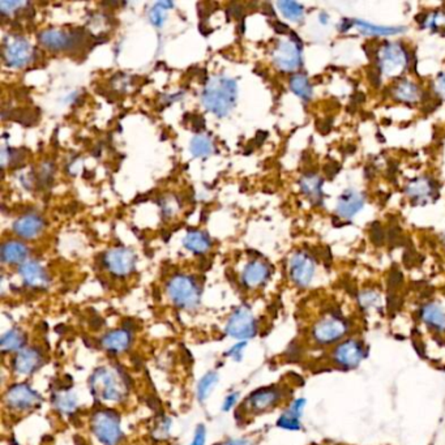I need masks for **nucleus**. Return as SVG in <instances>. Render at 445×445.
<instances>
[{
  "mask_svg": "<svg viewBox=\"0 0 445 445\" xmlns=\"http://www.w3.org/2000/svg\"><path fill=\"white\" fill-rule=\"evenodd\" d=\"M201 98L208 111L224 118L233 111L237 104V83L234 78L224 75L212 77L204 88Z\"/></svg>",
  "mask_w": 445,
  "mask_h": 445,
  "instance_id": "1",
  "label": "nucleus"
},
{
  "mask_svg": "<svg viewBox=\"0 0 445 445\" xmlns=\"http://www.w3.org/2000/svg\"><path fill=\"white\" fill-rule=\"evenodd\" d=\"M350 331V322L341 313H327L313 324L311 338L319 346H331L345 340Z\"/></svg>",
  "mask_w": 445,
  "mask_h": 445,
  "instance_id": "2",
  "label": "nucleus"
},
{
  "mask_svg": "<svg viewBox=\"0 0 445 445\" xmlns=\"http://www.w3.org/2000/svg\"><path fill=\"white\" fill-rule=\"evenodd\" d=\"M90 388L95 396L104 401H122L127 393L123 376L104 367L95 369L90 379Z\"/></svg>",
  "mask_w": 445,
  "mask_h": 445,
  "instance_id": "3",
  "label": "nucleus"
},
{
  "mask_svg": "<svg viewBox=\"0 0 445 445\" xmlns=\"http://www.w3.org/2000/svg\"><path fill=\"white\" fill-rule=\"evenodd\" d=\"M367 357V346L360 338L349 337L345 338L337 345H334L331 350V363L343 369V371H351V369H358L362 362Z\"/></svg>",
  "mask_w": 445,
  "mask_h": 445,
  "instance_id": "4",
  "label": "nucleus"
},
{
  "mask_svg": "<svg viewBox=\"0 0 445 445\" xmlns=\"http://www.w3.org/2000/svg\"><path fill=\"white\" fill-rule=\"evenodd\" d=\"M171 301L178 307L192 310L200 302V287L190 275H174L167 285Z\"/></svg>",
  "mask_w": 445,
  "mask_h": 445,
  "instance_id": "5",
  "label": "nucleus"
},
{
  "mask_svg": "<svg viewBox=\"0 0 445 445\" xmlns=\"http://www.w3.org/2000/svg\"><path fill=\"white\" fill-rule=\"evenodd\" d=\"M92 428L104 445H118L122 439L119 416L111 410H100L92 419Z\"/></svg>",
  "mask_w": 445,
  "mask_h": 445,
  "instance_id": "6",
  "label": "nucleus"
},
{
  "mask_svg": "<svg viewBox=\"0 0 445 445\" xmlns=\"http://www.w3.org/2000/svg\"><path fill=\"white\" fill-rule=\"evenodd\" d=\"M39 42L54 51H68L84 42V32L67 33L60 29H48L39 36Z\"/></svg>",
  "mask_w": 445,
  "mask_h": 445,
  "instance_id": "7",
  "label": "nucleus"
},
{
  "mask_svg": "<svg viewBox=\"0 0 445 445\" xmlns=\"http://www.w3.org/2000/svg\"><path fill=\"white\" fill-rule=\"evenodd\" d=\"M33 48L28 41L19 36H10L3 43V59L7 66L21 68L29 64L33 55Z\"/></svg>",
  "mask_w": 445,
  "mask_h": 445,
  "instance_id": "8",
  "label": "nucleus"
},
{
  "mask_svg": "<svg viewBox=\"0 0 445 445\" xmlns=\"http://www.w3.org/2000/svg\"><path fill=\"white\" fill-rule=\"evenodd\" d=\"M256 331L257 324L255 317L247 307H239L230 316L226 325V333L230 337L238 340H248L255 337Z\"/></svg>",
  "mask_w": 445,
  "mask_h": 445,
  "instance_id": "9",
  "label": "nucleus"
},
{
  "mask_svg": "<svg viewBox=\"0 0 445 445\" xmlns=\"http://www.w3.org/2000/svg\"><path fill=\"white\" fill-rule=\"evenodd\" d=\"M104 264L116 277L131 275L136 266V256L130 248L116 247L106 252Z\"/></svg>",
  "mask_w": 445,
  "mask_h": 445,
  "instance_id": "10",
  "label": "nucleus"
},
{
  "mask_svg": "<svg viewBox=\"0 0 445 445\" xmlns=\"http://www.w3.org/2000/svg\"><path fill=\"white\" fill-rule=\"evenodd\" d=\"M275 66L282 71H295L301 66V43L298 41H280L273 51Z\"/></svg>",
  "mask_w": 445,
  "mask_h": 445,
  "instance_id": "11",
  "label": "nucleus"
},
{
  "mask_svg": "<svg viewBox=\"0 0 445 445\" xmlns=\"http://www.w3.org/2000/svg\"><path fill=\"white\" fill-rule=\"evenodd\" d=\"M289 272L294 284L299 287H307L313 282L315 275V263L313 257L304 252H296L290 259Z\"/></svg>",
  "mask_w": 445,
  "mask_h": 445,
  "instance_id": "12",
  "label": "nucleus"
},
{
  "mask_svg": "<svg viewBox=\"0 0 445 445\" xmlns=\"http://www.w3.org/2000/svg\"><path fill=\"white\" fill-rule=\"evenodd\" d=\"M6 404L16 410L32 409L41 402V396L27 384H16L6 393Z\"/></svg>",
  "mask_w": 445,
  "mask_h": 445,
  "instance_id": "13",
  "label": "nucleus"
},
{
  "mask_svg": "<svg viewBox=\"0 0 445 445\" xmlns=\"http://www.w3.org/2000/svg\"><path fill=\"white\" fill-rule=\"evenodd\" d=\"M407 57L405 51L398 45H385L381 51V71L387 75H398L405 66Z\"/></svg>",
  "mask_w": 445,
  "mask_h": 445,
  "instance_id": "14",
  "label": "nucleus"
},
{
  "mask_svg": "<svg viewBox=\"0 0 445 445\" xmlns=\"http://www.w3.org/2000/svg\"><path fill=\"white\" fill-rule=\"evenodd\" d=\"M282 390L278 388H263L254 392L249 398L248 404L254 413H264L266 410L275 407L282 399Z\"/></svg>",
  "mask_w": 445,
  "mask_h": 445,
  "instance_id": "15",
  "label": "nucleus"
},
{
  "mask_svg": "<svg viewBox=\"0 0 445 445\" xmlns=\"http://www.w3.org/2000/svg\"><path fill=\"white\" fill-rule=\"evenodd\" d=\"M420 320L427 329L437 334L445 333V310L441 304L428 302L420 308Z\"/></svg>",
  "mask_w": 445,
  "mask_h": 445,
  "instance_id": "16",
  "label": "nucleus"
},
{
  "mask_svg": "<svg viewBox=\"0 0 445 445\" xmlns=\"http://www.w3.org/2000/svg\"><path fill=\"white\" fill-rule=\"evenodd\" d=\"M20 275L25 285L33 289H46L48 286V275L42 266L34 261H25L20 266Z\"/></svg>",
  "mask_w": 445,
  "mask_h": 445,
  "instance_id": "17",
  "label": "nucleus"
},
{
  "mask_svg": "<svg viewBox=\"0 0 445 445\" xmlns=\"http://www.w3.org/2000/svg\"><path fill=\"white\" fill-rule=\"evenodd\" d=\"M307 405V401L304 398H298L290 404L289 409L285 411L277 420V426L289 430V431H299L302 428L301 419L303 416L304 407Z\"/></svg>",
  "mask_w": 445,
  "mask_h": 445,
  "instance_id": "18",
  "label": "nucleus"
},
{
  "mask_svg": "<svg viewBox=\"0 0 445 445\" xmlns=\"http://www.w3.org/2000/svg\"><path fill=\"white\" fill-rule=\"evenodd\" d=\"M269 275H271V266L263 261H252L247 264L245 268L242 281L248 289H255L266 284Z\"/></svg>",
  "mask_w": 445,
  "mask_h": 445,
  "instance_id": "19",
  "label": "nucleus"
},
{
  "mask_svg": "<svg viewBox=\"0 0 445 445\" xmlns=\"http://www.w3.org/2000/svg\"><path fill=\"white\" fill-rule=\"evenodd\" d=\"M43 228H45L43 218L39 217L37 214H25L15 222L13 231L24 239H33V238L39 237Z\"/></svg>",
  "mask_w": 445,
  "mask_h": 445,
  "instance_id": "20",
  "label": "nucleus"
},
{
  "mask_svg": "<svg viewBox=\"0 0 445 445\" xmlns=\"http://www.w3.org/2000/svg\"><path fill=\"white\" fill-rule=\"evenodd\" d=\"M42 363V355L36 349H22L13 360V369L19 375H30L39 369Z\"/></svg>",
  "mask_w": 445,
  "mask_h": 445,
  "instance_id": "21",
  "label": "nucleus"
},
{
  "mask_svg": "<svg viewBox=\"0 0 445 445\" xmlns=\"http://www.w3.org/2000/svg\"><path fill=\"white\" fill-rule=\"evenodd\" d=\"M363 196L355 191H346L341 195L337 205L338 214L343 218L354 217L363 208Z\"/></svg>",
  "mask_w": 445,
  "mask_h": 445,
  "instance_id": "22",
  "label": "nucleus"
},
{
  "mask_svg": "<svg viewBox=\"0 0 445 445\" xmlns=\"http://www.w3.org/2000/svg\"><path fill=\"white\" fill-rule=\"evenodd\" d=\"M0 254H1L3 263L6 264H19V263L24 264L25 263L24 260L27 259L29 254L28 247L21 242L10 240L3 243Z\"/></svg>",
  "mask_w": 445,
  "mask_h": 445,
  "instance_id": "23",
  "label": "nucleus"
},
{
  "mask_svg": "<svg viewBox=\"0 0 445 445\" xmlns=\"http://www.w3.org/2000/svg\"><path fill=\"white\" fill-rule=\"evenodd\" d=\"M131 341H132V337L128 331H109L102 338V346L107 351L122 352L130 348Z\"/></svg>",
  "mask_w": 445,
  "mask_h": 445,
  "instance_id": "24",
  "label": "nucleus"
},
{
  "mask_svg": "<svg viewBox=\"0 0 445 445\" xmlns=\"http://www.w3.org/2000/svg\"><path fill=\"white\" fill-rule=\"evenodd\" d=\"M183 245L193 254H205L212 246V242L208 234H205L204 231L190 230L187 231L186 237L183 238Z\"/></svg>",
  "mask_w": 445,
  "mask_h": 445,
  "instance_id": "25",
  "label": "nucleus"
},
{
  "mask_svg": "<svg viewBox=\"0 0 445 445\" xmlns=\"http://www.w3.org/2000/svg\"><path fill=\"white\" fill-rule=\"evenodd\" d=\"M191 153L198 158H207L214 153V144L205 135H196L191 142Z\"/></svg>",
  "mask_w": 445,
  "mask_h": 445,
  "instance_id": "26",
  "label": "nucleus"
},
{
  "mask_svg": "<svg viewBox=\"0 0 445 445\" xmlns=\"http://www.w3.org/2000/svg\"><path fill=\"white\" fill-rule=\"evenodd\" d=\"M322 184V179L315 174H308L301 179V189L311 200H320Z\"/></svg>",
  "mask_w": 445,
  "mask_h": 445,
  "instance_id": "27",
  "label": "nucleus"
},
{
  "mask_svg": "<svg viewBox=\"0 0 445 445\" xmlns=\"http://www.w3.org/2000/svg\"><path fill=\"white\" fill-rule=\"evenodd\" d=\"M24 334L22 331H18V329H12L7 333H4L0 338V348L4 352H8V351L19 350L20 348L24 345Z\"/></svg>",
  "mask_w": 445,
  "mask_h": 445,
  "instance_id": "28",
  "label": "nucleus"
},
{
  "mask_svg": "<svg viewBox=\"0 0 445 445\" xmlns=\"http://www.w3.org/2000/svg\"><path fill=\"white\" fill-rule=\"evenodd\" d=\"M290 88L295 95L303 100H310L313 97V88L308 81V78L302 75V74H296L290 78Z\"/></svg>",
  "mask_w": 445,
  "mask_h": 445,
  "instance_id": "29",
  "label": "nucleus"
},
{
  "mask_svg": "<svg viewBox=\"0 0 445 445\" xmlns=\"http://www.w3.org/2000/svg\"><path fill=\"white\" fill-rule=\"evenodd\" d=\"M360 306L364 311L379 310L381 306V295L375 290H364L360 294Z\"/></svg>",
  "mask_w": 445,
  "mask_h": 445,
  "instance_id": "30",
  "label": "nucleus"
},
{
  "mask_svg": "<svg viewBox=\"0 0 445 445\" xmlns=\"http://www.w3.org/2000/svg\"><path fill=\"white\" fill-rule=\"evenodd\" d=\"M218 375L214 372H209L203 379L200 380L198 385V398L199 401H205L209 397L210 392L217 385Z\"/></svg>",
  "mask_w": 445,
  "mask_h": 445,
  "instance_id": "31",
  "label": "nucleus"
},
{
  "mask_svg": "<svg viewBox=\"0 0 445 445\" xmlns=\"http://www.w3.org/2000/svg\"><path fill=\"white\" fill-rule=\"evenodd\" d=\"M278 8L284 13L285 18L289 20L298 21L303 18V7L295 1H278Z\"/></svg>",
  "mask_w": 445,
  "mask_h": 445,
  "instance_id": "32",
  "label": "nucleus"
},
{
  "mask_svg": "<svg viewBox=\"0 0 445 445\" xmlns=\"http://www.w3.org/2000/svg\"><path fill=\"white\" fill-rule=\"evenodd\" d=\"M395 93L401 101H406V102L417 101L418 95H419L417 86L409 81H401L396 88Z\"/></svg>",
  "mask_w": 445,
  "mask_h": 445,
  "instance_id": "33",
  "label": "nucleus"
},
{
  "mask_svg": "<svg viewBox=\"0 0 445 445\" xmlns=\"http://www.w3.org/2000/svg\"><path fill=\"white\" fill-rule=\"evenodd\" d=\"M355 25L363 32L369 34H376V36H389V34H396L399 33L402 28H385V27H375L372 24H369L366 21H355Z\"/></svg>",
  "mask_w": 445,
  "mask_h": 445,
  "instance_id": "34",
  "label": "nucleus"
},
{
  "mask_svg": "<svg viewBox=\"0 0 445 445\" xmlns=\"http://www.w3.org/2000/svg\"><path fill=\"white\" fill-rule=\"evenodd\" d=\"M55 405L62 413H72L77 406L76 397L71 393L59 395L55 398Z\"/></svg>",
  "mask_w": 445,
  "mask_h": 445,
  "instance_id": "35",
  "label": "nucleus"
},
{
  "mask_svg": "<svg viewBox=\"0 0 445 445\" xmlns=\"http://www.w3.org/2000/svg\"><path fill=\"white\" fill-rule=\"evenodd\" d=\"M407 192H409L411 196H414V198L422 199V198H426V196H428V195L431 193V186H430V183H428L427 180H416V182L409 187Z\"/></svg>",
  "mask_w": 445,
  "mask_h": 445,
  "instance_id": "36",
  "label": "nucleus"
},
{
  "mask_svg": "<svg viewBox=\"0 0 445 445\" xmlns=\"http://www.w3.org/2000/svg\"><path fill=\"white\" fill-rule=\"evenodd\" d=\"M53 177H54V165L51 162H45L43 165H41V170L37 178L39 183H42L43 186H50L53 183Z\"/></svg>",
  "mask_w": 445,
  "mask_h": 445,
  "instance_id": "37",
  "label": "nucleus"
},
{
  "mask_svg": "<svg viewBox=\"0 0 445 445\" xmlns=\"http://www.w3.org/2000/svg\"><path fill=\"white\" fill-rule=\"evenodd\" d=\"M165 19H166L165 10L156 3V4L153 6V8L151 10V12H149V20H151V22H152L154 27L161 28L162 25L165 24Z\"/></svg>",
  "mask_w": 445,
  "mask_h": 445,
  "instance_id": "38",
  "label": "nucleus"
},
{
  "mask_svg": "<svg viewBox=\"0 0 445 445\" xmlns=\"http://www.w3.org/2000/svg\"><path fill=\"white\" fill-rule=\"evenodd\" d=\"M24 6H27L24 1H0V10L3 13H10L18 8H22Z\"/></svg>",
  "mask_w": 445,
  "mask_h": 445,
  "instance_id": "39",
  "label": "nucleus"
},
{
  "mask_svg": "<svg viewBox=\"0 0 445 445\" xmlns=\"http://www.w3.org/2000/svg\"><path fill=\"white\" fill-rule=\"evenodd\" d=\"M205 437H207V430L203 425H199L191 445H205Z\"/></svg>",
  "mask_w": 445,
  "mask_h": 445,
  "instance_id": "40",
  "label": "nucleus"
},
{
  "mask_svg": "<svg viewBox=\"0 0 445 445\" xmlns=\"http://www.w3.org/2000/svg\"><path fill=\"white\" fill-rule=\"evenodd\" d=\"M247 342H240V343H237L234 348H231V350L228 351L226 352V355L228 357H233V358H235L237 362L242 360V352H243V349L246 348Z\"/></svg>",
  "mask_w": 445,
  "mask_h": 445,
  "instance_id": "41",
  "label": "nucleus"
},
{
  "mask_svg": "<svg viewBox=\"0 0 445 445\" xmlns=\"http://www.w3.org/2000/svg\"><path fill=\"white\" fill-rule=\"evenodd\" d=\"M371 238H372V242H374L375 245H381V243H383L384 237H383V231H381V228H379V224H374V225H372V230H371Z\"/></svg>",
  "mask_w": 445,
  "mask_h": 445,
  "instance_id": "42",
  "label": "nucleus"
},
{
  "mask_svg": "<svg viewBox=\"0 0 445 445\" xmlns=\"http://www.w3.org/2000/svg\"><path fill=\"white\" fill-rule=\"evenodd\" d=\"M190 118V124L191 127H192V130H195V131H201V130H204V125H205V121H204V118L203 116H200V115H190L189 116Z\"/></svg>",
  "mask_w": 445,
  "mask_h": 445,
  "instance_id": "43",
  "label": "nucleus"
},
{
  "mask_svg": "<svg viewBox=\"0 0 445 445\" xmlns=\"http://www.w3.org/2000/svg\"><path fill=\"white\" fill-rule=\"evenodd\" d=\"M237 399L238 393H231V395H230V396H228V397H226V399H225V404H224V410H225V411H228V410H230L231 407L235 405Z\"/></svg>",
  "mask_w": 445,
  "mask_h": 445,
  "instance_id": "44",
  "label": "nucleus"
},
{
  "mask_svg": "<svg viewBox=\"0 0 445 445\" xmlns=\"http://www.w3.org/2000/svg\"><path fill=\"white\" fill-rule=\"evenodd\" d=\"M273 27H275V30L277 33H287L289 32V27L285 25L282 22H280V21H277Z\"/></svg>",
  "mask_w": 445,
  "mask_h": 445,
  "instance_id": "45",
  "label": "nucleus"
},
{
  "mask_svg": "<svg viewBox=\"0 0 445 445\" xmlns=\"http://www.w3.org/2000/svg\"><path fill=\"white\" fill-rule=\"evenodd\" d=\"M437 89L441 95H445V75H441L439 77V81H437Z\"/></svg>",
  "mask_w": 445,
  "mask_h": 445,
  "instance_id": "46",
  "label": "nucleus"
},
{
  "mask_svg": "<svg viewBox=\"0 0 445 445\" xmlns=\"http://www.w3.org/2000/svg\"><path fill=\"white\" fill-rule=\"evenodd\" d=\"M157 4H158L160 7H162V8L165 11L169 10V8H171V7L174 6V3H171V1H158Z\"/></svg>",
  "mask_w": 445,
  "mask_h": 445,
  "instance_id": "47",
  "label": "nucleus"
},
{
  "mask_svg": "<svg viewBox=\"0 0 445 445\" xmlns=\"http://www.w3.org/2000/svg\"><path fill=\"white\" fill-rule=\"evenodd\" d=\"M226 445H249V441H247L245 439H240V440H233Z\"/></svg>",
  "mask_w": 445,
  "mask_h": 445,
  "instance_id": "48",
  "label": "nucleus"
}]
</instances>
